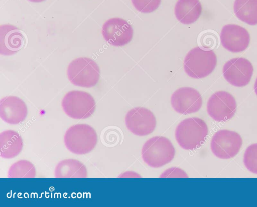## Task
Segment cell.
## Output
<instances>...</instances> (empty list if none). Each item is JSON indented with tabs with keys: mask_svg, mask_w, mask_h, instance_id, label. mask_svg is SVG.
Returning <instances> with one entry per match:
<instances>
[{
	"mask_svg": "<svg viewBox=\"0 0 257 207\" xmlns=\"http://www.w3.org/2000/svg\"><path fill=\"white\" fill-rule=\"evenodd\" d=\"M23 141L21 135L16 131L8 130L0 134L1 156L11 159L17 156L22 151Z\"/></svg>",
	"mask_w": 257,
	"mask_h": 207,
	"instance_id": "cell-17",
	"label": "cell"
},
{
	"mask_svg": "<svg viewBox=\"0 0 257 207\" xmlns=\"http://www.w3.org/2000/svg\"><path fill=\"white\" fill-rule=\"evenodd\" d=\"M102 34L109 44L122 46L132 40L133 30L127 21L116 17L108 19L103 24Z\"/></svg>",
	"mask_w": 257,
	"mask_h": 207,
	"instance_id": "cell-11",
	"label": "cell"
},
{
	"mask_svg": "<svg viewBox=\"0 0 257 207\" xmlns=\"http://www.w3.org/2000/svg\"><path fill=\"white\" fill-rule=\"evenodd\" d=\"M250 40L248 31L239 25L227 24L222 28L221 43L224 48L231 52H241L246 49Z\"/></svg>",
	"mask_w": 257,
	"mask_h": 207,
	"instance_id": "cell-13",
	"label": "cell"
},
{
	"mask_svg": "<svg viewBox=\"0 0 257 207\" xmlns=\"http://www.w3.org/2000/svg\"><path fill=\"white\" fill-rule=\"evenodd\" d=\"M217 64V57L213 50H205L196 47L189 51L184 61V68L191 78L200 79L210 74Z\"/></svg>",
	"mask_w": 257,
	"mask_h": 207,
	"instance_id": "cell-4",
	"label": "cell"
},
{
	"mask_svg": "<svg viewBox=\"0 0 257 207\" xmlns=\"http://www.w3.org/2000/svg\"><path fill=\"white\" fill-rule=\"evenodd\" d=\"M36 170L33 164L25 160H19L10 167L8 177L9 178H34Z\"/></svg>",
	"mask_w": 257,
	"mask_h": 207,
	"instance_id": "cell-20",
	"label": "cell"
},
{
	"mask_svg": "<svg viewBox=\"0 0 257 207\" xmlns=\"http://www.w3.org/2000/svg\"><path fill=\"white\" fill-rule=\"evenodd\" d=\"M67 73L71 83L85 88L96 85L100 77L98 65L87 57H80L71 61L68 67Z\"/></svg>",
	"mask_w": 257,
	"mask_h": 207,
	"instance_id": "cell-5",
	"label": "cell"
},
{
	"mask_svg": "<svg viewBox=\"0 0 257 207\" xmlns=\"http://www.w3.org/2000/svg\"><path fill=\"white\" fill-rule=\"evenodd\" d=\"M24 37L19 29L10 24L0 26V53L12 55L19 51L24 44Z\"/></svg>",
	"mask_w": 257,
	"mask_h": 207,
	"instance_id": "cell-15",
	"label": "cell"
},
{
	"mask_svg": "<svg viewBox=\"0 0 257 207\" xmlns=\"http://www.w3.org/2000/svg\"><path fill=\"white\" fill-rule=\"evenodd\" d=\"M56 178H86L87 171L85 166L77 160L68 159L60 162L55 169Z\"/></svg>",
	"mask_w": 257,
	"mask_h": 207,
	"instance_id": "cell-18",
	"label": "cell"
},
{
	"mask_svg": "<svg viewBox=\"0 0 257 207\" xmlns=\"http://www.w3.org/2000/svg\"><path fill=\"white\" fill-rule=\"evenodd\" d=\"M62 108L69 117L75 119H84L94 112L96 103L88 93L82 91H71L64 96Z\"/></svg>",
	"mask_w": 257,
	"mask_h": 207,
	"instance_id": "cell-6",
	"label": "cell"
},
{
	"mask_svg": "<svg viewBox=\"0 0 257 207\" xmlns=\"http://www.w3.org/2000/svg\"><path fill=\"white\" fill-rule=\"evenodd\" d=\"M242 144V138L238 133L223 129L214 134L211 141L210 147L216 157L228 159L237 155Z\"/></svg>",
	"mask_w": 257,
	"mask_h": 207,
	"instance_id": "cell-7",
	"label": "cell"
},
{
	"mask_svg": "<svg viewBox=\"0 0 257 207\" xmlns=\"http://www.w3.org/2000/svg\"><path fill=\"white\" fill-rule=\"evenodd\" d=\"M236 108L234 97L224 91H217L212 94L207 104V110L209 116L219 122L230 119L235 114Z\"/></svg>",
	"mask_w": 257,
	"mask_h": 207,
	"instance_id": "cell-8",
	"label": "cell"
},
{
	"mask_svg": "<svg viewBox=\"0 0 257 207\" xmlns=\"http://www.w3.org/2000/svg\"><path fill=\"white\" fill-rule=\"evenodd\" d=\"M202 8L199 0H178L175 6L177 20L184 24H192L199 18Z\"/></svg>",
	"mask_w": 257,
	"mask_h": 207,
	"instance_id": "cell-16",
	"label": "cell"
},
{
	"mask_svg": "<svg viewBox=\"0 0 257 207\" xmlns=\"http://www.w3.org/2000/svg\"><path fill=\"white\" fill-rule=\"evenodd\" d=\"M175 154L171 141L163 136H155L148 139L142 149V157L149 166L159 168L170 162Z\"/></svg>",
	"mask_w": 257,
	"mask_h": 207,
	"instance_id": "cell-3",
	"label": "cell"
},
{
	"mask_svg": "<svg viewBox=\"0 0 257 207\" xmlns=\"http://www.w3.org/2000/svg\"><path fill=\"white\" fill-rule=\"evenodd\" d=\"M65 146L71 152L78 155L91 152L97 142L95 130L91 126L76 124L69 128L64 137Z\"/></svg>",
	"mask_w": 257,
	"mask_h": 207,
	"instance_id": "cell-2",
	"label": "cell"
},
{
	"mask_svg": "<svg viewBox=\"0 0 257 207\" xmlns=\"http://www.w3.org/2000/svg\"><path fill=\"white\" fill-rule=\"evenodd\" d=\"M161 177H188L182 170L177 168H170L162 174Z\"/></svg>",
	"mask_w": 257,
	"mask_h": 207,
	"instance_id": "cell-23",
	"label": "cell"
},
{
	"mask_svg": "<svg viewBox=\"0 0 257 207\" xmlns=\"http://www.w3.org/2000/svg\"><path fill=\"white\" fill-rule=\"evenodd\" d=\"M125 122L129 131L139 136L151 134L156 126L154 114L148 109L142 107L131 109L125 116Z\"/></svg>",
	"mask_w": 257,
	"mask_h": 207,
	"instance_id": "cell-9",
	"label": "cell"
},
{
	"mask_svg": "<svg viewBox=\"0 0 257 207\" xmlns=\"http://www.w3.org/2000/svg\"><path fill=\"white\" fill-rule=\"evenodd\" d=\"M254 89L256 94L257 95V78L254 83Z\"/></svg>",
	"mask_w": 257,
	"mask_h": 207,
	"instance_id": "cell-24",
	"label": "cell"
},
{
	"mask_svg": "<svg viewBox=\"0 0 257 207\" xmlns=\"http://www.w3.org/2000/svg\"><path fill=\"white\" fill-rule=\"evenodd\" d=\"M222 71L224 78L230 84L236 87H243L250 81L253 67L247 59L234 58L225 63Z\"/></svg>",
	"mask_w": 257,
	"mask_h": 207,
	"instance_id": "cell-10",
	"label": "cell"
},
{
	"mask_svg": "<svg viewBox=\"0 0 257 207\" xmlns=\"http://www.w3.org/2000/svg\"><path fill=\"white\" fill-rule=\"evenodd\" d=\"M243 162L249 171L257 174V143L251 144L246 149Z\"/></svg>",
	"mask_w": 257,
	"mask_h": 207,
	"instance_id": "cell-21",
	"label": "cell"
},
{
	"mask_svg": "<svg viewBox=\"0 0 257 207\" xmlns=\"http://www.w3.org/2000/svg\"><path fill=\"white\" fill-rule=\"evenodd\" d=\"M31 2H42L44 0H29Z\"/></svg>",
	"mask_w": 257,
	"mask_h": 207,
	"instance_id": "cell-25",
	"label": "cell"
},
{
	"mask_svg": "<svg viewBox=\"0 0 257 207\" xmlns=\"http://www.w3.org/2000/svg\"><path fill=\"white\" fill-rule=\"evenodd\" d=\"M171 103L177 112L189 114L200 110L202 105V98L197 90L185 87L178 89L172 94Z\"/></svg>",
	"mask_w": 257,
	"mask_h": 207,
	"instance_id": "cell-12",
	"label": "cell"
},
{
	"mask_svg": "<svg viewBox=\"0 0 257 207\" xmlns=\"http://www.w3.org/2000/svg\"><path fill=\"white\" fill-rule=\"evenodd\" d=\"M208 132L207 125L203 120L191 117L179 123L175 130V138L183 149L194 150L203 144Z\"/></svg>",
	"mask_w": 257,
	"mask_h": 207,
	"instance_id": "cell-1",
	"label": "cell"
},
{
	"mask_svg": "<svg viewBox=\"0 0 257 207\" xmlns=\"http://www.w3.org/2000/svg\"><path fill=\"white\" fill-rule=\"evenodd\" d=\"M161 0H132L135 8L144 13H149L156 10L159 6Z\"/></svg>",
	"mask_w": 257,
	"mask_h": 207,
	"instance_id": "cell-22",
	"label": "cell"
},
{
	"mask_svg": "<svg viewBox=\"0 0 257 207\" xmlns=\"http://www.w3.org/2000/svg\"><path fill=\"white\" fill-rule=\"evenodd\" d=\"M28 114L25 103L16 96H10L0 101V117L9 124H18L23 121Z\"/></svg>",
	"mask_w": 257,
	"mask_h": 207,
	"instance_id": "cell-14",
	"label": "cell"
},
{
	"mask_svg": "<svg viewBox=\"0 0 257 207\" xmlns=\"http://www.w3.org/2000/svg\"><path fill=\"white\" fill-rule=\"evenodd\" d=\"M234 12L241 21L250 25L257 24V0H235Z\"/></svg>",
	"mask_w": 257,
	"mask_h": 207,
	"instance_id": "cell-19",
	"label": "cell"
}]
</instances>
